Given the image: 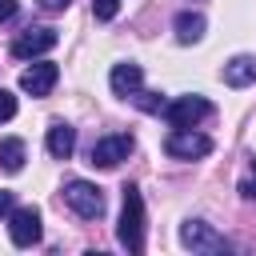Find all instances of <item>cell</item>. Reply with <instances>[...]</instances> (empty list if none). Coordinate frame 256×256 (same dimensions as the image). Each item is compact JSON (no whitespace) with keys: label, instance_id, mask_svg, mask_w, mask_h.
Masks as SVG:
<instances>
[{"label":"cell","instance_id":"cell-15","mask_svg":"<svg viewBox=\"0 0 256 256\" xmlns=\"http://www.w3.org/2000/svg\"><path fill=\"white\" fill-rule=\"evenodd\" d=\"M128 100H136V104H140L144 112H164V104H168V100H164L160 92H140V88H136V92H132Z\"/></svg>","mask_w":256,"mask_h":256},{"label":"cell","instance_id":"cell-5","mask_svg":"<svg viewBox=\"0 0 256 256\" xmlns=\"http://www.w3.org/2000/svg\"><path fill=\"white\" fill-rule=\"evenodd\" d=\"M180 244L192 248V252H228V248H232V244H228L212 224H204V220H184V224H180Z\"/></svg>","mask_w":256,"mask_h":256},{"label":"cell","instance_id":"cell-14","mask_svg":"<svg viewBox=\"0 0 256 256\" xmlns=\"http://www.w3.org/2000/svg\"><path fill=\"white\" fill-rule=\"evenodd\" d=\"M0 164H4V172H20L24 168V140L20 136H4L0 140Z\"/></svg>","mask_w":256,"mask_h":256},{"label":"cell","instance_id":"cell-16","mask_svg":"<svg viewBox=\"0 0 256 256\" xmlns=\"http://www.w3.org/2000/svg\"><path fill=\"white\" fill-rule=\"evenodd\" d=\"M92 12H96V20H112L120 12V0H92Z\"/></svg>","mask_w":256,"mask_h":256},{"label":"cell","instance_id":"cell-2","mask_svg":"<svg viewBox=\"0 0 256 256\" xmlns=\"http://www.w3.org/2000/svg\"><path fill=\"white\" fill-rule=\"evenodd\" d=\"M64 204H68L76 216H84V220L104 216V192H100L96 184H88V180H68V184H64Z\"/></svg>","mask_w":256,"mask_h":256},{"label":"cell","instance_id":"cell-9","mask_svg":"<svg viewBox=\"0 0 256 256\" xmlns=\"http://www.w3.org/2000/svg\"><path fill=\"white\" fill-rule=\"evenodd\" d=\"M56 80H60V68H56L52 60H36L32 68L20 72V88H24L28 96H48V92L56 88Z\"/></svg>","mask_w":256,"mask_h":256},{"label":"cell","instance_id":"cell-10","mask_svg":"<svg viewBox=\"0 0 256 256\" xmlns=\"http://www.w3.org/2000/svg\"><path fill=\"white\" fill-rule=\"evenodd\" d=\"M108 84H112V92H116V96H132V92L144 84V68H140V64H132V60H120V64H112Z\"/></svg>","mask_w":256,"mask_h":256},{"label":"cell","instance_id":"cell-19","mask_svg":"<svg viewBox=\"0 0 256 256\" xmlns=\"http://www.w3.org/2000/svg\"><path fill=\"white\" fill-rule=\"evenodd\" d=\"M16 16V0H0V24Z\"/></svg>","mask_w":256,"mask_h":256},{"label":"cell","instance_id":"cell-13","mask_svg":"<svg viewBox=\"0 0 256 256\" xmlns=\"http://www.w3.org/2000/svg\"><path fill=\"white\" fill-rule=\"evenodd\" d=\"M172 28H176V40H180V44H196V40L204 36V16L192 12V8H184V12H176Z\"/></svg>","mask_w":256,"mask_h":256},{"label":"cell","instance_id":"cell-11","mask_svg":"<svg viewBox=\"0 0 256 256\" xmlns=\"http://www.w3.org/2000/svg\"><path fill=\"white\" fill-rule=\"evenodd\" d=\"M44 144H48V156L68 160V156H72V148H76V128H72V124H64V120H56V124L48 128Z\"/></svg>","mask_w":256,"mask_h":256},{"label":"cell","instance_id":"cell-6","mask_svg":"<svg viewBox=\"0 0 256 256\" xmlns=\"http://www.w3.org/2000/svg\"><path fill=\"white\" fill-rule=\"evenodd\" d=\"M56 28H28V32H20L16 36V44H12V56L16 60H36V56H44V52H52L56 48Z\"/></svg>","mask_w":256,"mask_h":256},{"label":"cell","instance_id":"cell-17","mask_svg":"<svg viewBox=\"0 0 256 256\" xmlns=\"http://www.w3.org/2000/svg\"><path fill=\"white\" fill-rule=\"evenodd\" d=\"M12 116H16V96L0 88V124H4V120H12Z\"/></svg>","mask_w":256,"mask_h":256},{"label":"cell","instance_id":"cell-12","mask_svg":"<svg viewBox=\"0 0 256 256\" xmlns=\"http://www.w3.org/2000/svg\"><path fill=\"white\" fill-rule=\"evenodd\" d=\"M220 76H224L228 88H248V84H256V56H232Z\"/></svg>","mask_w":256,"mask_h":256},{"label":"cell","instance_id":"cell-1","mask_svg":"<svg viewBox=\"0 0 256 256\" xmlns=\"http://www.w3.org/2000/svg\"><path fill=\"white\" fill-rule=\"evenodd\" d=\"M116 240L128 252H144V200H140V188L136 184H124V208H120Z\"/></svg>","mask_w":256,"mask_h":256},{"label":"cell","instance_id":"cell-20","mask_svg":"<svg viewBox=\"0 0 256 256\" xmlns=\"http://www.w3.org/2000/svg\"><path fill=\"white\" fill-rule=\"evenodd\" d=\"M36 4H40L44 12H60V8H68L72 0H36Z\"/></svg>","mask_w":256,"mask_h":256},{"label":"cell","instance_id":"cell-18","mask_svg":"<svg viewBox=\"0 0 256 256\" xmlns=\"http://www.w3.org/2000/svg\"><path fill=\"white\" fill-rule=\"evenodd\" d=\"M240 192H244L248 200H256V156H252V172L240 180Z\"/></svg>","mask_w":256,"mask_h":256},{"label":"cell","instance_id":"cell-3","mask_svg":"<svg viewBox=\"0 0 256 256\" xmlns=\"http://www.w3.org/2000/svg\"><path fill=\"white\" fill-rule=\"evenodd\" d=\"M164 152L172 160H200V156L212 152V140L204 132H196V128H172L168 140H164Z\"/></svg>","mask_w":256,"mask_h":256},{"label":"cell","instance_id":"cell-7","mask_svg":"<svg viewBox=\"0 0 256 256\" xmlns=\"http://www.w3.org/2000/svg\"><path fill=\"white\" fill-rule=\"evenodd\" d=\"M132 156V136L128 132H116V136H100L92 144V164L96 168H116L120 160Z\"/></svg>","mask_w":256,"mask_h":256},{"label":"cell","instance_id":"cell-4","mask_svg":"<svg viewBox=\"0 0 256 256\" xmlns=\"http://www.w3.org/2000/svg\"><path fill=\"white\" fill-rule=\"evenodd\" d=\"M204 116H212V104L204 100V96H176L172 104H164V120L172 124V128H196Z\"/></svg>","mask_w":256,"mask_h":256},{"label":"cell","instance_id":"cell-21","mask_svg":"<svg viewBox=\"0 0 256 256\" xmlns=\"http://www.w3.org/2000/svg\"><path fill=\"white\" fill-rule=\"evenodd\" d=\"M8 212H12V192L0 188V216H8Z\"/></svg>","mask_w":256,"mask_h":256},{"label":"cell","instance_id":"cell-8","mask_svg":"<svg viewBox=\"0 0 256 256\" xmlns=\"http://www.w3.org/2000/svg\"><path fill=\"white\" fill-rule=\"evenodd\" d=\"M8 236L16 248H32L40 240V212L36 208H12L8 212Z\"/></svg>","mask_w":256,"mask_h":256}]
</instances>
